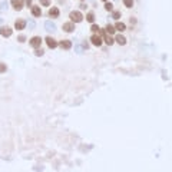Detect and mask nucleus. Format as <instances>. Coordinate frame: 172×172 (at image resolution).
Wrapping results in <instances>:
<instances>
[{
  "instance_id": "2f4dec72",
  "label": "nucleus",
  "mask_w": 172,
  "mask_h": 172,
  "mask_svg": "<svg viewBox=\"0 0 172 172\" xmlns=\"http://www.w3.org/2000/svg\"><path fill=\"white\" fill-rule=\"evenodd\" d=\"M82 2H83V0H82Z\"/></svg>"
},
{
  "instance_id": "1a4fd4ad",
  "label": "nucleus",
  "mask_w": 172,
  "mask_h": 172,
  "mask_svg": "<svg viewBox=\"0 0 172 172\" xmlns=\"http://www.w3.org/2000/svg\"><path fill=\"white\" fill-rule=\"evenodd\" d=\"M45 27H46V30H47V32H55V30H56V26H55V23H52L50 20L45 22Z\"/></svg>"
},
{
  "instance_id": "393cba45",
  "label": "nucleus",
  "mask_w": 172,
  "mask_h": 172,
  "mask_svg": "<svg viewBox=\"0 0 172 172\" xmlns=\"http://www.w3.org/2000/svg\"><path fill=\"white\" fill-rule=\"evenodd\" d=\"M3 72H6V65L5 63H0V73H3Z\"/></svg>"
},
{
  "instance_id": "7c9ffc66",
  "label": "nucleus",
  "mask_w": 172,
  "mask_h": 172,
  "mask_svg": "<svg viewBox=\"0 0 172 172\" xmlns=\"http://www.w3.org/2000/svg\"><path fill=\"white\" fill-rule=\"evenodd\" d=\"M102 2H108V0H102Z\"/></svg>"
},
{
  "instance_id": "bb28decb",
  "label": "nucleus",
  "mask_w": 172,
  "mask_h": 172,
  "mask_svg": "<svg viewBox=\"0 0 172 172\" xmlns=\"http://www.w3.org/2000/svg\"><path fill=\"white\" fill-rule=\"evenodd\" d=\"M17 40H19L20 43H23V42L26 40V37H25V36H19V37H17Z\"/></svg>"
},
{
  "instance_id": "39448f33",
  "label": "nucleus",
  "mask_w": 172,
  "mask_h": 172,
  "mask_svg": "<svg viewBox=\"0 0 172 172\" xmlns=\"http://www.w3.org/2000/svg\"><path fill=\"white\" fill-rule=\"evenodd\" d=\"M12 6L15 7V10H22L23 9V0H10Z\"/></svg>"
},
{
  "instance_id": "0eeeda50",
  "label": "nucleus",
  "mask_w": 172,
  "mask_h": 172,
  "mask_svg": "<svg viewBox=\"0 0 172 172\" xmlns=\"http://www.w3.org/2000/svg\"><path fill=\"white\" fill-rule=\"evenodd\" d=\"M15 27H16L17 30H23V29L26 27V20H22V19L16 20V22H15Z\"/></svg>"
},
{
  "instance_id": "423d86ee",
  "label": "nucleus",
  "mask_w": 172,
  "mask_h": 172,
  "mask_svg": "<svg viewBox=\"0 0 172 172\" xmlns=\"http://www.w3.org/2000/svg\"><path fill=\"white\" fill-rule=\"evenodd\" d=\"M63 30H65L66 33H72V32L75 30V25H73L72 22H67V23H63Z\"/></svg>"
},
{
  "instance_id": "c756f323",
  "label": "nucleus",
  "mask_w": 172,
  "mask_h": 172,
  "mask_svg": "<svg viewBox=\"0 0 172 172\" xmlns=\"http://www.w3.org/2000/svg\"><path fill=\"white\" fill-rule=\"evenodd\" d=\"M25 2H26V5H27V6H30V5H32V0H25Z\"/></svg>"
},
{
  "instance_id": "412c9836",
  "label": "nucleus",
  "mask_w": 172,
  "mask_h": 172,
  "mask_svg": "<svg viewBox=\"0 0 172 172\" xmlns=\"http://www.w3.org/2000/svg\"><path fill=\"white\" fill-rule=\"evenodd\" d=\"M5 10H7V2H2V6H0V12H5Z\"/></svg>"
},
{
  "instance_id": "7ed1b4c3",
  "label": "nucleus",
  "mask_w": 172,
  "mask_h": 172,
  "mask_svg": "<svg viewBox=\"0 0 172 172\" xmlns=\"http://www.w3.org/2000/svg\"><path fill=\"white\" fill-rule=\"evenodd\" d=\"M40 45H42V39L39 37V36H35V37H32L30 39V46L32 47H40Z\"/></svg>"
},
{
  "instance_id": "f257e3e1",
  "label": "nucleus",
  "mask_w": 172,
  "mask_h": 172,
  "mask_svg": "<svg viewBox=\"0 0 172 172\" xmlns=\"http://www.w3.org/2000/svg\"><path fill=\"white\" fill-rule=\"evenodd\" d=\"M69 17H70V20H72V22H75V23H79V22H82V20H83V16H82V13H80V12H70Z\"/></svg>"
},
{
  "instance_id": "9b49d317",
  "label": "nucleus",
  "mask_w": 172,
  "mask_h": 172,
  "mask_svg": "<svg viewBox=\"0 0 172 172\" xmlns=\"http://www.w3.org/2000/svg\"><path fill=\"white\" fill-rule=\"evenodd\" d=\"M59 45H60L62 49H66V50H69V49L72 47V42H70V40H62Z\"/></svg>"
},
{
  "instance_id": "6ab92c4d",
  "label": "nucleus",
  "mask_w": 172,
  "mask_h": 172,
  "mask_svg": "<svg viewBox=\"0 0 172 172\" xmlns=\"http://www.w3.org/2000/svg\"><path fill=\"white\" fill-rule=\"evenodd\" d=\"M123 5H125L126 7H129V9H131V7L133 6V0H123Z\"/></svg>"
},
{
  "instance_id": "6e6552de",
  "label": "nucleus",
  "mask_w": 172,
  "mask_h": 172,
  "mask_svg": "<svg viewBox=\"0 0 172 172\" xmlns=\"http://www.w3.org/2000/svg\"><path fill=\"white\" fill-rule=\"evenodd\" d=\"M46 43H47V46H49L50 49H55V47L57 46V42H56L53 37H50V36H49V37H46Z\"/></svg>"
},
{
  "instance_id": "aec40b11",
  "label": "nucleus",
  "mask_w": 172,
  "mask_h": 172,
  "mask_svg": "<svg viewBox=\"0 0 172 172\" xmlns=\"http://www.w3.org/2000/svg\"><path fill=\"white\" fill-rule=\"evenodd\" d=\"M105 9H106L108 12H112V10H113V5H112V3H108V2H106V3H105Z\"/></svg>"
},
{
  "instance_id": "dca6fc26",
  "label": "nucleus",
  "mask_w": 172,
  "mask_h": 172,
  "mask_svg": "<svg viewBox=\"0 0 172 172\" xmlns=\"http://www.w3.org/2000/svg\"><path fill=\"white\" fill-rule=\"evenodd\" d=\"M103 36H105V42H106L109 46H111V45H113V42H115V40L111 37V35H106V33H103Z\"/></svg>"
},
{
  "instance_id": "2eb2a0df",
  "label": "nucleus",
  "mask_w": 172,
  "mask_h": 172,
  "mask_svg": "<svg viewBox=\"0 0 172 172\" xmlns=\"http://www.w3.org/2000/svg\"><path fill=\"white\" fill-rule=\"evenodd\" d=\"M105 33H106V35H113V33H115V27L111 26V25H108V26L105 27Z\"/></svg>"
},
{
  "instance_id": "f8f14e48",
  "label": "nucleus",
  "mask_w": 172,
  "mask_h": 172,
  "mask_svg": "<svg viewBox=\"0 0 172 172\" xmlns=\"http://www.w3.org/2000/svg\"><path fill=\"white\" fill-rule=\"evenodd\" d=\"M59 15H60V12H59L57 7H52V9L49 10V16H50V17H59Z\"/></svg>"
},
{
  "instance_id": "cd10ccee",
  "label": "nucleus",
  "mask_w": 172,
  "mask_h": 172,
  "mask_svg": "<svg viewBox=\"0 0 172 172\" xmlns=\"http://www.w3.org/2000/svg\"><path fill=\"white\" fill-rule=\"evenodd\" d=\"M79 7H80L82 10H85V9H86V5H83V3H82V5H79Z\"/></svg>"
},
{
  "instance_id": "ddd939ff",
  "label": "nucleus",
  "mask_w": 172,
  "mask_h": 172,
  "mask_svg": "<svg viewBox=\"0 0 172 172\" xmlns=\"http://www.w3.org/2000/svg\"><path fill=\"white\" fill-rule=\"evenodd\" d=\"M115 30L125 32V30H126V26H125V23H122V22H118V23L115 25Z\"/></svg>"
},
{
  "instance_id": "c85d7f7f",
  "label": "nucleus",
  "mask_w": 172,
  "mask_h": 172,
  "mask_svg": "<svg viewBox=\"0 0 172 172\" xmlns=\"http://www.w3.org/2000/svg\"><path fill=\"white\" fill-rule=\"evenodd\" d=\"M76 50H77V53H82V47L80 46H76Z\"/></svg>"
},
{
  "instance_id": "4468645a",
  "label": "nucleus",
  "mask_w": 172,
  "mask_h": 172,
  "mask_svg": "<svg viewBox=\"0 0 172 172\" xmlns=\"http://www.w3.org/2000/svg\"><path fill=\"white\" fill-rule=\"evenodd\" d=\"M115 42H116V43H119V45H122V46H123V45H126V39H125L122 35H118V36L115 37Z\"/></svg>"
},
{
  "instance_id": "f03ea898",
  "label": "nucleus",
  "mask_w": 172,
  "mask_h": 172,
  "mask_svg": "<svg viewBox=\"0 0 172 172\" xmlns=\"http://www.w3.org/2000/svg\"><path fill=\"white\" fill-rule=\"evenodd\" d=\"M13 33V30L9 27V26H3V27H0V35H2L3 37H10Z\"/></svg>"
},
{
  "instance_id": "a211bd4d",
  "label": "nucleus",
  "mask_w": 172,
  "mask_h": 172,
  "mask_svg": "<svg viewBox=\"0 0 172 172\" xmlns=\"http://www.w3.org/2000/svg\"><path fill=\"white\" fill-rule=\"evenodd\" d=\"M91 30H92L93 33H98V35L101 33V27H99V26H96V25H92V27H91Z\"/></svg>"
},
{
  "instance_id": "5701e85b",
  "label": "nucleus",
  "mask_w": 172,
  "mask_h": 172,
  "mask_svg": "<svg viewBox=\"0 0 172 172\" xmlns=\"http://www.w3.org/2000/svg\"><path fill=\"white\" fill-rule=\"evenodd\" d=\"M26 25H29V29H35V26H36V23H35V20H29Z\"/></svg>"
},
{
  "instance_id": "9d476101",
  "label": "nucleus",
  "mask_w": 172,
  "mask_h": 172,
  "mask_svg": "<svg viewBox=\"0 0 172 172\" xmlns=\"http://www.w3.org/2000/svg\"><path fill=\"white\" fill-rule=\"evenodd\" d=\"M32 15H33L35 17H40V15H42L40 7H39V6H32Z\"/></svg>"
},
{
  "instance_id": "4be33fe9",
  "label": "nucleus",
  "mask_w": 172,
  "mask_h": 172,
  "mask_svg": "<svg viewBox=\"0 0 172 172\" xmlns=\"http://www.w3.org/2000/svg\"><path fill=\"white\" fill-rule=\"evenodd\" d=\"M112 17H113L115 20H118V19L121 17V12H118V10H115V12L112 13Z\"/></svg>"
},
{
  "instance_id": "20e7f679",
  "label": "nucleus",
  "mask_w": 172,
  "mask_h": 172,
  "mask_svg": "<svg viewBox=\"0 0 172 172\" xmlns=\"http://www.w3.org/2000/svg\"><path fill=\"white\" fill-rule=\"evenodd\" d=\"M91 42H92V45H95V46H101L102 45V39H101V36L99 35H92V37H91Z\"/></svg>"
},
{
  "instance_id": "b1692460",
  "label": "nucleus",
  "mask_w": 172,
  "mask_h": 172,
  "mask_svg": "<svg viewBox=\"0 0 172 172\" xmlns=\"http://www.w3.org/2000/svg\"><path fill=\"white\" fill-rule=\"evenodd\" d=\"M42 6H50V0H40Z\"/></svg>"
},
{
  "instance_id": "a878e982",
  "label": "nucleus",
  "mask_w": 172,
  "mask_h": 172,
  "mask_svg": "<svg viewBox=\"0 0 172 172\" xmlns=\"http://www.w3.org/2000/svg\"><path fill=\"white\" fill-rule=\"evenodd\" d=\"M35 55H36V56H43V50H42V49H37V50L35 52Z\"/></svg>"
},
{
  "instance_id": "f3484780",
  "label": "nucleus",
  "mask_w": 172,
  "mask_h": 172,
  "mask_svg": "<svg viewBox=\"0 0 172 172\" xmlns=\"http://www.w3.org/2000/svg\"><path fill=\"white\" fill-rule=\"evenodd\" d=\"M86 20L88 22H91V23H93L95 22V15L91 12V13H88V16H86Z\"/></svg>"
}]
</instances>
